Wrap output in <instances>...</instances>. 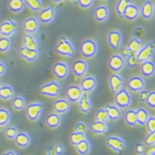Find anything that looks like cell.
I'll list each match as a JSON object with an SVG mask.
<instances>
[{
    "mask_svg": "<svg viewBox=\"0 0 155 155\" xmlns=\"http://www.w3.org/2000/svg\"><path fill=\"white\" fill-rule=\"evenodd\" d=\"M79 51L82 56L85 58H93L98 51V44L94 39H85L81 42Z\"/></svg>",
    "mask_w": 155,
    "mask_h": 155,
    "instance_id": "7a4b0ae2",
    "label": "cell"
},
{
    "mask_svg": "<svg viewBox=\"0 0 155 155\" xmlns=\"http://www.w3.org/2000/svg\"><path fill=\"white\" fill-rule=\"evenodd\" d=\"M125 63L127 66L131 67V68H135L137 67L140 64H141L137 57V54H130V56L125 58Z\"/></svg>",
    "mask_w": 155,
    "mask_h": 155,
    "instance_id": "7bdbcfd3",
    "label": "cell"
},
{
    "mask_svg": "<svg viewBox=\"0 0 155 155\" xmlns=\"http://www.w3.org/2000/svg\"><path fill=\"white\" fill-rule=\"evenodd\" d=\"M46 155H57L55 151H54V148L53 146L49 147L47 149V154Z\"/></svg>",
    "mask_w": 155,
    "mask_h": 155,
    "instance_id": "6f0895ef",
    "label": "cell"
},
{
    "mask_svg": "<svg viewBox=\"0 0 155 155\" xmlns=\"http://www.w3.org/2000/svg\"><path fill=\"white\" fill-rule=\"evenodd\" d=\"M41 22L36 17H29L26 18L22 23V28L27 33L34 34L38 31Z\"/></svg>",
    "mask_w": 155,
    "mask_h": 155,
    "instance_id": "2e32d148",
    "label": "cell"
},
{
    "mask_svg": "<svg viewBox=\"0 0 155 155\" xmlns=\"http://www.w3.org/2000/svg\"><path fill=\"white\" fill-rule=\"evenodd\" d=\"M71 1H73V2H78V0H71Z\"/></svg>",
    "mask_w": 155,
    "mask_h": 155,
    "instance_id": "6125c7cd",
    "label": "cell"
},
{
    "mask_svg": "<svg viewBox=\"0 0 155 155\" xmlns=\"http://www.w3.org/2000/svg\"><path fill=\"white\" fill-rule=\"evenodd\" d=\"M19 133L18 128L14 125L8 126L5 130V136H6L8 139H15L16 136L18 135Z\"/></svg>",
    "mask_w": 155,
    "mask_h": 155,
    "instance_id": "f6af8a7d",
    "label": "cell"
},
{
    "mask_svg": "<svg viewBox=\"0 0 155 155\" xmlns=\"http://www.w3.org/2000/svg\"><path fill=\"white\" fill-rule=\"evenodd\" d=\"M115 103L120 109H126L130 106L132 103V96L127 89L122 88L115 94Z\"/></svg>",
    "mask_w": 155,
    "mask_h": 155,
    "instance_id": "277c9868",
    "label": "cell"
},
{
    "mask_svg": "<svg viewBox=\"0 0 155 155\" xmlns=\"http://www.w3.org/2000/svg\"><path fill=\"white\" fill-rule=\"evenodd\" d=\"M155 12V4L152 0L144 1L140 8V15L144 19H151Z\"/></svg>",
    "mask_w": 155,
    "mask_h": 155,
    "instance_id": "e0dca14e",
    "label": "cell"
},
{
    "mask_svg": "<svg viewBox=\"0 0 155 155\" xmlns=\"http://www.w3.org/2000/svg\"><path fill=\"white\" fill-rule=\"evenodd\" d=\"M19 54L23 59H25L27 62H32L38 58L40 53H39V50L22 46L19 49Z\"/></svg>",
    "mask_w": 155,
    "mask_h": 155,
    "instance_id": "ac0fdd59",
    "label": "cell"
},
{
    "mask_svg": "<svg viewBox=\"0 0 155 155\" xmlns=\"http://www.w3.org/2000/svg\"><path fill=\"white\" fill-rule=\"evenodd\" d=\"M52 72L58 79L64 80L69 75V66L68 65V63L64 62H62V61L57 62L53 65Z\"/></svg>",
    "mask_w": 155,
    "mask_h": 155,
    "instance_id": "8fae6325",
    "label": "cell"
},
{
    "mask_svg": "<svg viewBox=\"0 0 155 155\" xmlns=\"http://www.w3.org/2000/svg\"><path fill=\"white\" fill-rule=\"evenodd\" d=\"M54 49L59 55L66 57H74L76 51V48L74 43L64 36H61L59 38Z\"/></svg>",
    "mask_w": 155,
    "mask_h": 155,
    "instance_id": "6da1fadb",
    "label": "cell"
},
{
    "mask_svg": "<svg viewBox=\"0 0 155 155\" xmlns=\"http://www.w3.org/2000/svg\"><path fill=\"white\" fill-rule=\"evenodd\" d=\"M87 130V126L86 123L84 121H78L74 125V131L86 134Z\"/></svg>",
    "mask_w": 155,
    "mask_h": 155,
    "instance_id": "7dc6e473",
    "label": "cell"
},
{
    "mask_svg": "<svg viewBox=\"0 0 155 155\" xmlns=\"http://www.w3.org/2000/svg\"><path fill=\"white\" fill-rule=\"evenodd\" d=\"M61 90V84L57 81H51L47 83L43 84L40 87V92L42 96L47 97H57L60 95Z\"/></svg>",
    "mask_w": 155,
    "mask_h": 155,
    "instance_id": "3957f363",
    "label": "cell"
},
{
    "mask_svg": "<svg viewBox=\"0 0 155 155\" xmlns=\"http://www.w3.org/2000/svg\"><path fill=\"white\" fill-rule=\"evenodd\" d=\"M140 15V8L135 3H132L130 4L127 9L125 10V14H124V18L127 19L129 21H134L136 20L139 16Z\"/></svg>",
    "mask_w": 155,
    "mask_h": 155,
    "instance_id": "cb8c5ba5",
    "label": "cell"
},
{
    "mask_svg": "<svg viewBox=\"0 0 155 155\" xmlns=\"http://www.w3.org/2000/svg\"><path fill=\"white\" fill-rule=\"evenodd\" d=\"M43 107L44 105L41 102H33L27 104L25 109L27 118L31 121L37 120L43 112Z\"/></svg>",
    "mask_w": 155,
    "mask_h": 155,
    "instance_id": "8992f818",
    "label": "cell"
},
{
    "mask_svg": "<svg viewBox=\"0 0 155 155\" xmlns=\"http://www.w3.org/2000/svg\"><path fill=\"white\" fill-rule=\"evenodd\" d=\"M154 4H155V1H154Z\"/></svg>",
    "mask_w": 155,
    "mask_h": 155,
    "instance_id": "be15d7a7",
    "label": "cell"
},
{
    "mask_svg": "<svg viewBox=\"0 0 155 155\" xmlns=\"http://www.w3.org/2000/svg\"><path fill=\"white\" fill-rule=\"evenodd\" d=\"M26 5L33 12H40L43 8V3L41 0H25Z\"/></svg>",
    "mask_w": 155,
    "mask_h": 155,
    "instance_id": "ab89813d",
    "label": "cell"
},
{
    "mask_svg": "<svg viewBox=\"0 0 155 155\" xmlns=\"http://www.w3.org/2000/svg\"><path fill=\"white\" fill-rule=\"evenodd\" d=\"M142 40L137 37H133L129 41L126 48L128 49L130 54H137L140 51V49L143 48Z\"/></svg>",
    "mask_w": 155,
    "mask_h": 155,
    "instance_id": "f546056e",
    "label": "cell"
},
{
    "mask_svg": "<svg viewBox=\"0 0 155 155\" xmlns=\"http://www.w3.org/2000/svg\"><path fill=\"white\" fill-rule=\"evenodd\" d=\"M55 17V9L54 7L47 6L44 8L39 12V21L41 23H51Z\"/></svg>",
    "mask_w": 155,
    "mask_h": 155,
    "instance_id": "9a60e30c",
    "label": "cell"
},
{
    "mask_svg": "<svg viewBox=\"0 0 155 155\" xmlns=\"http://www.w3.org/2000/svg\"><path fill=\"white\" fill-rule=\"evenodd\" d=\"M134 150L137 154L142 155L143 153H145V151H146V148H145V143H138L135 144L134 146Z\"/></svg>",
    "mask_w": 155,
    "mask_h": 155,
    "instance_id": "f5cc1de1",
    "label": "cell"
},
{
    "mask_svg": "<svg viewBox=\"0 0 155 155\" xmlns=\"http://www.w3.org/2000/svg\"><path fill=\"white\" fill-rule=\"evenodd\" d=\"M25 0H8V6L12 12H20L25 8Z\"/></svg>",
    "mask_w": 155,
    "mask_h": 155,
    "instance_id": "d6a6232c",
    "label": "cell"
},
{
    "mask_svg": "<svg viewBox=\"0 0 155 155\" xmlns=\"http://www.w3.org/2000/svg\"><path fill=\"white\" fill-rule=\"evenodd\" d=\"M103 1H105V0H103Z\"/></svg>",
    "mask_w": 155,
    "mask_h": 155,
    "instance_id": "e7e4bbea",
    "label": "cell"
},
{
    "mask_svg": "<svg viewBox=\"0 0 155 155\" xmlns=\"http://www.w3.org/2000/svg\"><path fill=\"white\" fill-rule=\"evenodd\" d=\"M11 48V40L8 37H3L0 38V51L1 52H6Z\"/></svg>",
    "mask_w": 155,
    "mask_h": 155,
    "instance_id": "ee69618b",
    "label": "cell"
},
{
    "mask_svg": "<svg viewBox=\"0 0 155 155\" xmlns=\"http://www.w3.org/2000/svg\"><path fill=\"white\" fill-rule=\"evenodd\" d=\"M23 46L36 50H39L40 48V43L37 41V39L33 36V34H29V33H27L23 36Z\"/></svg>",
    "mask_w": 155,
    "mask_h": 155,
    "instance_id": "4dcf8cb0",
    "label": "cell"
},
{
    "mask_svg": "<svg viewBox=\"0 0 155 155\" xmlns=\"http://www.w3.org/2000/svg\"><path fill=\"white\" fill-rule=\"evenodd\" d=\"M70 107H71V102L69 101L68 99H58L53 104L54 111L60 114L67 113L69 111Z\"/></svg>",
    "mask_w": 155,
    "mask_h": 155,
    "instance_id": "ffe728a7",
    "label": "cell"
},
{
    "mask_svg": "<svg viewBox=\"0 0 155 155\" xmlns=\"http://www.w3.org/2000/svg\"><path fill=\"white\" fill-rule=\"evenodd\" d=\"M137 113V119H138V125H145L148 119L150 117L149 112L145 108H140L136 110Z\"/></svg>",
    "mask_w": 155,
    "mask_h": 155,
    "instance_id": "e575fe53",
    "label": "cell"
},
{
    "mask_svg": "<svg viewBox=\"0 0 155 155\" xmlns=\"http://www.w3.org/2000/svg\"><path fill=\"white\" fill-rule=\"evenodd\" d=\"M106 110L107 111L108 116L110 120H119L121 118V111L120 108L118 107L116 104H107L105 106Z\"/></svg>",
    "mask_w": 155,
    "mask_h": 155,
    "instance_id": "83f0119b",
    "label": "cell"
},
{
    "mask_svg": "<svg viewBox=\"0 0 155 155\" xmlns=\"http://www.w3.org/2000/svg\"><path fill=\"white\" fill-rule=\"evenodd\" d=\"M109 86H110L111 91L116 94L123 88L124 79L120 75L117 73L111 74L109 77Z\"/></svg>",
    "mask_w": 155,
    "mask_h": 155,
    "instance_id": "d6986e66",
    "label": "cell"
},
{
    "mask_svg": "<svg viewBox=\"0 0 155 155\" xmlns=\"http://www.w3.org/2000/svg\"><path fill=\"white\" fill-rule=\"evenodd\" d=\"M15 143L20 148H27L31 143V136L26 132H19L15 138Z\"/></svg>",
    "mask_w": 155,
    "mask_h": 155,
    "instance_id": "f1b7e54d",
    "label": "cell"
},
{
    "mask_svg": "<svg viewBox=\"0 0 155 155\" xmlns=\"http://www.w3.org/2000/svg\"><path fill=\"white\" fill-rule=\"evenodd\" d=\"M155 55V42H147L143 45V48L140 49V51L137 53V57L140 62H143L146 61L152 60Z\"/></svg>",
    "mask_w": 155,
    "mask_h": 155,
    "instance_id": "5b68a950",
    "label": "cell"
},
{
    "mask_svg": "<svg viewBox=\"0 0 155 155\" xmlns=\"http://www.w3.org/2000/svg\"><path fill=\"white\" fill-rule=\"evenodd\" d=\"M94 0H78V5L82 8V9H87L91 8L93 5Z\"/></svg>",
    "mask_w": 155,
    "mask_h": 155,
    "instance_id": "681fc988",
    "label": "cell"
},
{
    "mask_svg": "<svg viewBox=\"0 0 155 155\" xmlns=\"http://www.w3.org/2000/svg\"><path fill=\"white\" fill-rule=\"evenodd\" d=\"M27 103H26V100L25 99L21 96H15L12 98V108L15 110V111H21L26 109L27 107Z\"/></svg>",
    "mask_w": 155,
    "mask_h": 155,
    "instance_id": "d590c367",
    "label": "cell"
},
{
    "mask_svg": "<svg viewBox=\"0 0 155 155\" xmlns=\"http://www.w3.org/2000/svg\"><path fill=\"white\" fill-rule=\"evenodd\" d=\"M18 23L14 19H7L0 25V33L3 37H11L17 32Z\"/></svg>",
    "mask_w": 155,
    "mask_h": 155,
    "instance_id": "ba28073f",
    "label": "cell"
},
{
    "mask_svg": "<svg viewBox=\"0 0 155 155\" xmlns=\"http://www.w3.org/2000/svg\"><path fill=\"white\" fill-rule=\"evenodd\" d=\"M7 71V65L6 63L3 62V61H1L0 62V76H3L4 73L6 72Z\"/></svg>",
    "mask_w": 155,
    "mask_h": 155,
    "instance_id": "9f6ffc18",
    "label": "cell"
},
{
    "mask_svg": "<svg viewBox=\"0 0 155 155\" xmlns=\"http://www.w3.org/2000/svg\"><path fill=\"white\" fill-rule=\"evenodd\" d=\"M90 129L97 134H104L107 133L109 129V125L108 123L101 122L95 120L90 124Z\"/></svg>",
    "mask_w": 155,
    "mask_h": 155,
    "instance_id": "484cf974",
    "label": "cell"
},
{
    "mask_svg": "<svg viewBox=\"0 0 155 155\" xmlns=\"http://www.w3.org/2000/svg\"><path fill=\"white\" fill-rule=\"evenodd\" d=\"M95 120L101 121V122L108 123V121L110 120V119H109L107 111L106 110V108H101V109H99L98 111L96 112Z\"/></svg>",
    "mask_w": 155,
    "mask_h": 155,
    "instance_id": "b9f144b4",
    "label": "cell"
},
{
    "mask_svg": "<svg viewBox=\"0 0 155 155\" xmlns=\"http://www.w3.org/2000/svg\"><path fill=\"white\" fill-rule=\"evenodd\" d=\"M108 67L115 72H119L125 66V58L121 54H113L108 59Z\"/></svg>",
    "mask_w": 155,
    "mask_h": 155,
    "instance_id": "9c48e42d",
    "label": "cell"
},
{
    "mask_svg": "<svg viewBox=\"0 0 155 155\" xmlns=\"http://www.w3.org/2000/svg\"><path fill=\"white\" fill-rule=\"evenodd\" d=\"M150 90H141L140 92V96H139V101L140 103H146L147 99L149 97V94H150Z\"/></svg>",
    "mask_w": 155,
    "mask_h": 155,
    "instance_id": "f907efd6",
    "label": "cell"
},
{
    "mask_svg": "<svg viewBox=\"0 0 155 155\" xmlns=\"http://www.w3.org/2000/svg\"><path fill=\"white\" fill-rule=\"evenodd\" d=\"M147 105L150 108L155 109V90H153L149 94L146 101Z\"/></svg>",
    "mask_w": 155,
    "mask_h": 155,
    "instance_id": "816d5d0a",
    "label": "cell"
},
{
    "mask_svg": "<svg viewBox=\"0 0 155 155\" xmlns=\"http://www.w3.org/2000/svg\"><path fill=\"white\" fill-rule=\"evenodd\" d=\"M1 155H18V153L14 150H8L6 152L3 153Z\"/></svg>",
    "mask_w": 155,
    "mask_h": 155,
    "instance_id": "680465c9",
    "label": "cell"
},
{
    "mask_svg": "<svg viewBox=\"0 0 155 155\" xmlns=\"http://www.w3.org/2000/svg\"><path fill=\"white\" fill-rule=\"evenodd\" d=\"M145 80L140 76H134L127 81V87L133 92H140L145 86Z\"/></svg>",
    "mask_w": 155,
    "mask_h": 155,
    "instance_id": "7c38bea8",
    "label": "cell"
},
{
    "mask_svg": "<svg viewBox=\"0 0 155 155\" xmlns=\"http://www.w3.org/2000/svg\"><path fill=\"white\" fill-rule=\"evenodd\" d=\"M145 34V30L144 28L142 27H136L134 30V37H137V38H140L144 36Z\"/></svg>",
    "mask_w": 155,
    "mask_h": 155,
    "instance_id": "db71d44e",
    "label": "cell"
},
{
    "mask_svg": "<svg viewBox=\"0 0 155 155\" xmlns=\"http://www.w3.org/2000/svg\"><path fill=\"white\" fill-rule=\"evenodd\" d=\"M97 81L96 79L95 76H87L83 78V80L81 81L80 86L82 89L84 90V92H91L97 87Z\"/></svg>",
    "mask_w": 155,
    "mask_h": 155,
    "instance_id": "44dd1931",
    "label": "cell"
},
{
    "mask_svg": "<svg viewBox=\"0 0 155 155\" xmlns=\"http://www.w3.org/2000/svg\"><path fill=\"white\" fill-rule=\"evenodd\" d=\"M54 151L56 153L57 155H62L64 152V146L62 143H57L54 146Z\"/></svg>",
    "mask_w": 155,
    "mask_h": 155,
    "instance_id": "11a10c76",
    "label": "cell"
},
{
    "mask_svg": "<svg viewBox=\"0 0 155 155\" xmlns=\"http://www.w3.org/2000/svg\"><path fill=\"white\" fill-rule=\"evenodd\" d=\"M107 144L110 149L114 150L115 152L119 153H123L126 149L125 141L121 137L116 136V135L109 136L107 139Z\"/></svg>",
    "mask_w": 155,
    "mask_h": 155,
    "instance_id": "52a82bcc",
    "label": "cell"
},
{
    "mask_svg": "<svg viewBox=\"0 0 155 155\" xmlns=\"http://www.w3.org/2000/svg\"><path fill=\"white\" fill-rule=\"evenodd\" d=\"M146 128L149 133L155 131V116H150L146 122Z\"/></svg>",
    "mask_w": 155,
    "mask_h": 155,
    "instance_id": "c3c4849f",
    "label": "cell"
},
{
    "mask_svg": "<svg viewBox=\"0 0 155 155\" xmlns=\"http://www.w3.org/2000/svg\"><path fill=\"white\" fill-rule=\"evenodd\" d=\"M142 155H150V154H149V153H143V154H142Z\"/></svg>",
    "mask_w": 155,
    "mask_h": 155,
    "instance_id": "94428289",
    "label": "cell"
},
{
    "mask_svg": "<svg viewBox=\"0 0 155 155\" xmlns=\"http://www.w3.org/2000/svg\"><path fill=\"white\" fill-rule=\"evenodd\" d=\"M61 121H62L61 115L56 112L49 114L47 116L45 117V124L51 129L58 128L60 125Z\"/></svg>",
    "mask_w": 155,
    "mask_h": 155,
    "instance_id": "d4e9b609",
    "label": "cell"
},
{
    "mask_svg": "<svg viewBox=\"0 0 155 155\" xmlns=\"http://www.w3.org/2000/svg\"><path fill=\"white\" fill-rule=\"evenodd\" d=\"M75 148H76L77 152L80 155H87L90 152L91 145H90L89 141L87 140V139H85L84 140H83L78 144H77L75 146Z\"/></svg>",
    "mask_w": 155,
    "mask_h": 155,
    "instance_id": "74e56055",
    "label": "cell"
},
{
    "mask_svg": "<svg viewBox=\"0 0 155 155\" xmlns=\"http://www.w3.org/2000/svg\"><path fill=\"white\" fill-rule=\"evenodd\" d=\"M54 3H61V2H63L64 0H52Z\"/></svg>",
    "mask_w": 155,
    "mask_h": 155,
    "instance_id": "91938a15",
    "label": "cell"
},
{
    "mask_svg": "<svg viewBox=\"0 0 155 155\" xmlns=\"http://www.w3.org/2000/svg\"><path fill=\"white\" fill-rule=\"evenodd\" d=\"M144 143L147 146L155 145V131L149 133V134L144 139Z\"/></svg>",
    "mask_w": 155,
    "mask_h": 155,
    "instance_id": "bcb514c9",
    "label": "cell"
},
{
    "mask_svg": "<svg viewBox=\"0 0 155 155\" xmlns=\"http://www.w3.org/2000/svg\"><path fill=\"white\" fill-rule=\"evenodd\" d=\"M71 68L72 72L76 76L83 77L88 70V63L84 59H78L72 64Z\"/></svg>",
    "mask_w": 155,
    "mask_h": 155,
    "instance_id": "4fadbf2b",
    "label": "cell"
},
{
    "mask_svg": "<svg viewBox=\"0 0 155 155\" xmlns=\"http://www.w3.org/2000/svg\"><path fill=\"white\" fill-rule=\"evenodd\" d=\"M131 3L132 0H118L116 6V13L119 15L120 18H124L125 10L127 9V7Z\"/></svg>",
    "mask_w": 155,
    "mask_h": 155,
    "instance_id": "8d00e7d4",
    "label": "cell"
},
{
    "mask_svg": "<svg viewBox=\"0 0 155 155\" xmlns=\"http://www.w3.org/2000/svg\"><path fill=\"white\" fill-rule=\"evenodd\" d=\"M125 121L129 126H135L138 125L136 110H130L125 113Z\"/></svg>",
    "mask_w": 155,
    "mask_h": 155,
    "instance_id": "836d02e7",
    "label": "cell"
},
{
    "mask_svg": "<svg viewBox=\"0 0 155 155\" xmlns=\"http://www.w3.org/2000/svg\"><path fill=\"white\" fill-rule=\"evenodd\" d=\"M93 14L97 22H105L110 15V9L107 5H100L94 9Z\"/></svg>",
    "mask_w": 155,
    "mask_h": 155,
    "instance_id": "603a6c76",
    "label": "cell"
},
{
    "mask_svg": "<svg viewBox=\"0 0 155 155\" xmlns=\"http://www.w3.org/2000/svg\"><path fill=\"white\" fill-rule=\"evenodd\" d=\"M78 107L80 109V111L84 114H87L89 112L92 108H93V104L89 98V96L87 95V93L84 92V95L82 96L81 99L78 101Z\"/></svg>",
    "mask_w": 155,
    "mask_h": 155,
    "instance_id": "4316f807",
    "label": "cell"
},
{
    "mask_svg": "<svg viewBox=\"0 0 155 155\" xmlns=\"http://www.w3.org/2000/svg\"><path fill=\"white\" fill-rule=\"evenodd\" d=\"M84 90L82 89L80 86H78V85H71L67 87L65 90L67 99L71 103L79 101V100L84 95Z\"/></svg>",
    "mask_w": 155,
    "mask_h": 155,
    "instance_id": "30bf717a",
    "label": "cell"
},
{
    "mask_svg": "<svg viewBox=\"0 0 155 155\" xmlns=\"http://www.w3.org/2000/svg\"><path fill=\"white\" fill-rule=\"evenodd\" d=\"M122 33L119 30H112L107 35L108 44L113 50H117L122 43Z\"/></svg>",
    "mask_w": 155,
    "mask_h": 155,
    "instance_id": "5bb4252c",
    "label": "cell"
},
{
    "mask_svg": "<svg viewBox=\"0 0 155 155\" xmlns=\"http://www.w3.org/2000/svg\"><path fill=\"white\" fill-rule=\"evenodd\" d=\"M86 139V134L85 133H80V132H73L69 134V141L70 143L76 146L77 144L84 140Z\"/></svg>",
    "mask_w": 155,
    "mask_h": 155,
    "instance_id": "f35d334b",
    "label": "cell"
},
{
    "mask_svg": "<svg viewBox=\"0 0 155 155\" xmlns=\"http://www.w3.org/2000/svg\"><path fill=\"white\" fill-rule=\"evenodd\" d=\"M140 72L145 77H151L155 74V62L153 60H149L141 62Z\"/></svg>",
    "mask_w": 155,
    "mask_h": 155,
    "instance_id": "7402d4cb",
    "label": "cell"
},
{
    "mask_svg": "<svg viewBox=\"0 0 155 155\" xmlns=\"http://www.w3.org/2000/svg\"><path fill=\"white\" fill-rule=\"evenodd\" d=\"M11 119V113L6 108L0 109V125L1 127L7 125Z\"/></svg>",
    "mask_w": 155,
    "mask_h": 155,
    "instance_id": "60d3db41",
    "label": "cell"
},
{
    "mask_svg": "<svg viewBox=\"0 0 155 155\" xmlns=\"http://www.w3.org/2000/svg\"><path fill=\"white\" fill-rule=\"evenodd\" d=\"M14 96V89L9 85H1L0 86V97L3 100H8Z\"/></svg>",
    "mask_w": 155,
    "mask_h": 155,
    "instance_id": "1f68e13d",
    "label": "cell"
}]
</instances>
